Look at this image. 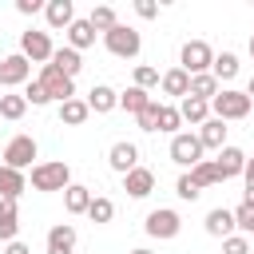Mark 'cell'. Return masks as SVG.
Here are the masks:
<instances>
[{
	"mask_svg": "<svg viewBox=\"0 0 254 254\" xmlns=\"http://www.w3.org/2000/svg\"><path fill=\"white\" fill-rule=\"evenodd\" d=\"M67 187H71V167H67L64 159H56V163H36V167H32V190L52 194V190H67Z\"/></svg>",
	"mask_w": 254,
	"mask_h": 254,
	"instance_id": "cell-1",
	"label": "cell"
},
{
	"mask_svg": "<svg viewBox=\"0 0 254 254\" xmlns=\"http://www.w3.org/2000/svg\"><path fill=\"white\" fill-rule=\"evenodd\" d=\"M103 48H107L111 56H119V60H135L139 48H143V36H139L131 24H115L111 32H103Z\"/></svg>",
	"mask_w": 254,
	"mask_h": 254,
	"instance_id": "cell-2",
	"label": "cell"
},
{
	"mask_svg": "<svg viewBox=\"0 0 254 254\" xmlns=\"http://www.w3.org/2000/svg\"><path fill=\"white\" fill-rule=\"evenodd\" d=\"M210 111H214V119H246L250 115V99H246V91H234V87H222L214 99H210Z\"/></svg>",
	"mask_w": 254,
	"mask_h": 254,
	"instance_id": "cell-3",
	"label": "cell"
},
{
	"mask_svg": "<svg viewBox=\"0 0 254 254\" xmlns=\"http://www.w3.org/2000/svg\"><path fill=\"white\" fill-rule=\"evenodd\" d=\"M40 87H44V95L48 99H60V103H67V99H75V79H67L60 67H52V64H44L40 67V79H36Z\"/></svg>",
	"mask_w": 254,
	"mask_h": 254,
	"instance_id": "cell-4",
	"label": "cell"
},
{
	"mask_svg": "<svg viewBox=\"0 0 254 254\" xmlns=\"http://www.w3.org/2000/svg\"><path fill=\"white\" fill-rule=\"evenodd\" d=\"M179 60H183L179 67H183L187 75H202V71H210V64H214V52H210V44H206V40H187Z\"/></svg>",
	"mask_w": 254,
	"mask_h": 254,
	"instance_id": "cell-5",
	"label": "cell"
},
{
	"mask_svg": "<svg viewBox=\"0 0 254 254\" xmlns=\"http://www.w3.org/2000/svg\"><path fill=\"white\" fill-rule=\"evenodd\" d=\"M52 40H48V32H24L20 36V56L28 60V64H52Z\"/></svg>",
	"mask_w": 254,
	"mask_h": 254,
	"instance_id": "cell-6",
	"label": "cell"
},
{
	"mask_svg": "<svg viewBox=\"0 0 254 254\" xmlns=\"http://www.w3.org/2000/svg\"><path fill=\"white\" fill-rule=\"evenodd\" d=\"M171 159H175L179 167H194V163H202V143H198V135L179 131V135L171 139Z\"/></svg>",
	"mask_w": 254,
	"mask_h": 254,
	"instance_id": "cell-7",
	"label": "cell"
},
{
	"mask_svg": "<svg viewBox=\"0 0 254 254\" xmlns=\"http://www.w3.org/2000/svg\"><path fill=\"white\" fill-rule=\"evenodd\" d=\"M32 159H36V139H32V135L8 139V147H4V167L24 171V167H32Z\"/></svg>",
	"mask_w": 254,
	"mask_h": 254,
	"instance_id": "cell-8",
	"label": "cell"
},
{
	"mask_svg": "<svg viewBox=\"0 0 254 254\" xmlns=\"http://www.w3.org/2000/svg\"><path fill=\"white\" fill-rule=\"evenodd\" d=\"M147 234L151 238H175L179 230H183V218H179V210H167V206H159V210H151L147 214Z\"/></svg>",
	"mask_w": 254,
	"mask_h": 254,
	"instance_id": "cell-9",
	"label": "cell"
},
{
	"mask_svg": "<svg viewBox=\"0 0 254 254\" xmlns=\"http://www.w3.org/2000/svg\"><path fill=\"white\" fill-rule=\"evenodd\" d=\"M28 75H32V64L20 52L0 60V87H20V83H28Z\"/></svg>",
	"mask_w": 254,
	"mask_h": 254,
	"instance_id": "cell-10",
	"label": "cell"
},
{
	"mask_svg": "<svg viewBox=\"0 0 254 254\" xmlns=\"http://www.w3.org/2000/svg\"><path fill=\"white\" fill-rule=\"evenodd\" d=\"M107 163H111V171L127 175V171H135V167H139V147H135V143H127V139H119V143L107 151Z\"/></svg>",
	"mask_w": 254,
	"mask_h": 254,
	"instance_id": "cell-11",
	"label": "cell"
},
{
	"mask_svg": "<svg viewBox=\"0 0 254 254\" xmlns=\"http://www.w3.org/2000/svg\"><path fill=\"white\" fill-rule=\"evenodd\" d=\"M87 111H95V115H107V111H115L119 107V91L115 87H107V83H95L91 91H87Z\"/></svg>",
	"mask_w": 254,
	"mask_h": 254,
	"instance_id": "cell-12",
	"label": "cell"
},
{
	"mask_svg": "<svg viewBox=\"0 0 254 254\" xmlns=\"http://www.w3.org/2000/svg\"><path fill=\"white\" fill-rule=\"evenodd\" d=\"M123 190H127L131 198H147V194L155 190V171H147V167L127 171V175H123Z\"/></svg>",
	"mask_w": 254,
	"mask_h": 254,
	"instance_id": "cell-13",
	"label": "cell"
},
{
	"mask_svg": "<svg viewBox=\"0 0 254 254\" xmlns=\"http://www.w3.org/2000/svg\"><path fill=\"white\" fill-rule=\"evenodd\" d=\"M48 254H75V226L60 222L48 230Z\"/></svg>",
	"mask_w": 254,
	"mask_h": 254,
	"instance_id": "cell-14",
	"label": "cell"
},
{
	"mask_svg": "<svg viewBox=\"0 0 254 254\" xmlns=\"http://www.w3.org/2000/svg\"><path fill=\"white\" fill-rule=\"evenodd\" d=\"M214 167H218V175H222V179H234V175H242V171H246V155H242L238 147H222V151H218V159H214Z\"/></svg>",
	"mask_w": 254,
	"mask_h": 254,
	"instance_id": "cell-15",
	"label": "cell"
},
{
	"mask_svg": "<svg viewBox=\"0 0 254 254\" xmlns=\"http://www.w3.org/2000/svg\"><path fill=\"white\" fill-rule=\"evenodd\" d=\"M159 87H163V95H179V99H187V91H190V75H187L183 67H171V71L159 75Z\"/></svg>",
	"mask_w": 254,
	"mask_h": 254,
	"instance_id": "cell-16",
	"label": "cell"
},
{
	"mask_svg": "<svg viewBox=\"0 0 254 254\" xmlns=\"http://www.w3.org/2000/svg\"><path fill=\"white\" fill-rule=\"evenodd\" d=\"M198 143H202V151L210 147V151H222L226 147V123L222 119H206L202 127H198Z\"/></svg>",
	"mask_w": 254,
	"mask_h": 254,
	"instance_id": "cell-17",
	"label": "cell"
},
{
	"mask_svg": "<svg viewBox=\"0 0 254 254\" xmlns=\"http://www.w3.org/2000/svg\"><path fill=\"white\" fill-rule=\"evenodd\" d=\"M44 16H48L52 28H71L75 8H71V0H48V4H44Z\"/></svg>",
	"mask_w": 254,
	"mask_h": 254,
	"instance_id": "cell-18",
	"label": "cell"
},
{
	"mask_svg": "<svg viewBox=\"0 0 254 254\" xmlns=\"http://www.w3.org/2000/svg\"><path fill=\"white\" fill-rule=\"evenodd\" d=\"M206 234H214V238H230V234H234V210L214 206V210L206 214Z\"/></svg>",
	"mask_w": 254,
	"mask_h": 254,
	"instance_id": "cell-19",
	"label": "cell"
},
{
	"mask_svg": "<svg viewBox=\"0 0 254 254\" xmlns=\"http://www.w3.org/2000/svg\"><path fill=\"white\" fill-rule=\"evenodd\" d=\"M24 171H12V167H0V198H8V202H16L20 194H24Z\"/></svg>",
	"mask_w": 254,
	"mask_h": 254,
	"instance_id": "cell-20",
	"label": "cell"
},
{
	"mask_svg": "<svg viewBox=\"0 0 254 254\" xmlns=\"http://www.w3.org/2000/svg\"><path fill=\"white\" fill-rule=\"evenodd\" d=\"M16 230H20V210L16 202L0 198V242H16Z\"/></svg>",
	"mask_w": 254,
	"mask_h": 254,
	"instance_id": "cell-21",
	"label": "cell"
},
{
	"mask_svg": "<svg viewBox=\"0 0 254 254\" xmlns=\"http://www.w3.org/2000/svg\"><path fill=\"white\" fill-rule=\"evenodd\" d=\"M52 67H60L67 79H75V75H79V67H83V60H79V52H75V48H56V52H52Z\"/></svg>",
	"mask_w": 254,
	"mask_h": 254,
	"instance_id": "cell-22",
	"label": "cell"
},
{
	"mask_svg": "<svg viewBox=\"0 0 254 254\" xmlns=\"http://www.w3.org/2000/svg\"><path fill=\"white\" fill-rule=\"evenodd\" d=\"M179 119H187V123H198V127H202V123L210 119V103H206V99L187 95V99L179 103Z\"/></svg>",
	"mask_w": 254,
	"mask_h": 254,
	"instance_id": "cell-23",
	"label": "cell"
},
{
	"mask_svg": "<svg viewBox=\"0 0 254 254\" xmlns=\"http://www.w3.org/2000/svg\"><path fill=\"white\" fill-rule=\"evenodd\" d=\"M91 44H95V28H91L87 20H71V28H67V48L83 52V48H91Z\"/></svg>",
	"mask_w": 254,
	"mask_h": 254,
	"instance_id": "cell-24",
	"label": "cell"
},
{
	"mask_svg": "<svg viewBox=\"0 0 254 254\" xmlns=\"http://www.w3.org/2000/svg\"><path fill=\"white\" fill-rule=\"evenodd\" d=\"M190 183H194L198 190H206V187H214V183H222V175H218V167H214V159H202V163H194V167H190Z\"/></svg>",
	"mask_w": 254,
	"mask_h": 254,
	"instance_id": "cell-25",
	"label": "cell"
},
{
	"mask_svg": "<svg viewBox=\"0 0 254 254\" xmlns=\"http://www.w3.org/2000/svg\"><path fill=\"white\" fill-rule=\"evenodd\" d=\"M64 206H67V214H87V206H91V190L79 187V183H71V187L64 190Z\"/></svg>",
	"mask_w": 254,
	"mask_h": 254,
	"instance_id": "cell-26",
	"label": "cell"
},
{
	"mask_svg": "<svg viewBox=\"0 0 254 254\" xmlns=\"http://www.w3.org/2000/svg\"><path fill=\"white\" fill-rule=\"evenodd\" d=\"M187 95H194V99H206V103H210V99L218 95V79H214L210 71H202V75H190V91H187Z\"/></svg>",
	"mask_w": 254,
	"mask_h": 254,
	"instance_id": "cell-27",
	"label": "cell"
},
{
	"mask_svg": "<svg viewBox=\"0 0 254 254\" xmlns=\"http://www.w3.org/2000/svg\"><path fill=\"white\" fill-rule=\"evenodd\" d=\"M87 103L83 99H67V103H60V123H67V127H79V123H87Z\"/></svg>",
	"mask_w": 254,
	"mask_h": 254,
	"instance_id": "cell-28",
	"label": "cell"
},
{
	"mask_svg": "<svg viewBox=\"0 0 254 254\" xmlns=\"http://www.w3.org/2000/svg\"><path fill=\"white\" fill-rule=\"evenodd\" d=\"M210 75L222 83V79H234L238 75V56L234 52H222V56H214V64H210Z\"/></svg>",
	"mask_w": 254,
	"mask_h": 254,
	"instance_id": "cell-29",
	"label": "cell"
},
{
	"mask_svg": "<svg viewBox=\"0 0 254 254\" xmlns=\"http://www.w3.org/2000/svg\"><path fill=\"white\" fill-rule=\"evenodd\" d=\"M87 24H91L95 32H111V28L119 24V16H115V8H107V4H95V8H91V16H87Z\"/></svg>",
	"mask_w": 254,
	"mask_h": 254,
	"instance_id": "cell-30",
	"label": "cell"
},
{
	"mask_svg": "<svg viewBox=\"0 0 254 254\" xmlns=\"http://www.w3.org/2000/svg\"><path fill=\"white\" fill-rule=\"evenodd\" d=\"M147 103H151V95H147L143 87H135V83H131V87H127V91L119 95V107H127L131 115H139V111H143Z\"/></svg>",
	"mask_w": 254,
	"mask_h": 254,
	"instance_id": "cell-31",
	"label": "cell"
},
{
	"mask_svg": "<svg viewBox=\"0 0 254 254\" xmlns=\"http://www.w3.org/2000/svg\"><path fill=\"white\" fill-rule=\"evenodd\" d=\"M24 111H28L24 95H0V115L4 119H24Z\"/></svg>",
	"mask_w": 254,
	"mask_h": 254,
	"instance_id": "cell-32",
	"label": "cell"
},
{
	"mask_svg": "<svg viewBox=\"0 0 254 254\" xmlns=\"http://www.w3.org/2000/svg\"><path fill=\"white\" fill-rule=\"evenodd\" d=\"M87 218H91V222H111V218H115V202H111V198H95V194H91Z\"/></svg>",
	"mask_w": 254,
	"mask_h": 254,
	"instance_id": "cell-33",
	"label": "cell"
},
{
	"mask_svg": "<svg viewBox=\"0 0 254 254\" xmlns=\"http://www.w3.org/2000/svg\"><path fill=\"white\" fill-rule=\"evenodd\" d=\"M159 107H163V103H159V99H151V103H147V107H143V111L135 115L143 131H159Z\"/></svg>",
	"mask_w": 254,
	"mask_h": 254,
	"instance_id": "cell-34",
	"label": "cell"
},
{
	"mask_svg": "<svg viewBox=\"0 0 254 254\" xmlns=\"http://www.w3.org/2000/svg\"><path fill=\"white\" fill-rule=\"evenodd\" d=\"M179 123H183V119H179V107L163 103V107H159V131H175V135H179Z\"/></svg>",
	"mask_w": 254,
	"mask_h": 254,
	"instance_id": "cell-35",
	"label": "cell"
},
{
	"mask_svg": "<svg viewBox=\"0 0 254 254\" xmlns=\"http://www.w3.org/2000/svg\"><path fill=\"white\" fill-rule=\"evenodd\" d=\"M155 83H159V67L139 64V67H135V87H143V91H147V87H155Z\"/></svg>",
	"mask_w": 254,
	"mask_h": 254,
	"instance_id": "cell-36",
	"label": "cell"
},
{
	"mask_svg": "<svg viewBox=\"0 0 254 254\" xmlns=\"http://www.w3.org/2000/svg\"><path fill=\"white\" fill-rule=\"evenodd\" d=\"M222 254H250V238H246V234H230V238H222Z\"/></svg>",
	"mask_w": 254,
	"mask_h": 254,
	"instance_id": "cell-37",
	"label": "cell"
},
{
	"mask_svg": "<svg viewBox=\"0 0 254 254\" xmlns=\"http://www.w3.org/2000/svg\"><path fill=\"white\" fill-rule=\"evenodd\" d=\"M175 194H179V198H187V202H194V198H198L202 190H198V187L190 183V175H183V179L175 183Z\"/></svg>",
	"mask_w": 254,
	"mask_h": 254,
	"instance_id": "cell-38",
	"label": "cell"
},
{
	"mask_svg": "<svg viewBox=\"0 0 254 254\" xmlns=\"http://www.w3.org/2000/svg\"><path fill=\"white\" fill-rule=\"evenodd\" d=\"M234 226H238L242 234H250V226H254V206H246V202H242V206L234 210Z\"/></svg>",
	"mask_w": 254,
	"mask_h": 254,
	"instance_id": "cell-39",
	"label": "cell"
},
{
	"mask_svg": "<svg viewBox=\"0 0 254 254\" xmlns=\"http://www.w3.org/2000/svg\"><path fill=\"white\" fill-rule=\"evenodd\" d=\"M24 99H28L32 107H44V103H52V99L44 95V87H40V83H28V91H24Z\"/></svg>",
	"mask_w": 254,
	"mask_h": 254,
	"instance_id": "cell-40",
	"label": "cell"
},
{
	"mask_svg": "<svg viewBox=\"0 0 254 254\" xmlns=\"http://www.w3.org/2000/svg\"><path fill=\"white\" fill-rule=\"evenodd\" d=\"M135 12H139L143 20H155V16H159V4H155V0H135Z\"/></svg>",
	"mask_w": 254,
	"mask_h": 254,
	"instance_id": "cell-41",
	"label": "cell"
},
{
	"mask_svg": "<svg viewBox=\"0 0 254 254\" xmlns=\"http://www.w3.org/2000/svg\"><path fill=\"white\" fill-rule=\"evenodd\" d=\"M16 12L20 16H36V12H44V4L40 0H16Z\"/></svg>",
	"mask_w": 254,
	"mask_h": 254,
	"instance_id": "cell-42",
	"label": "cell"
},
{
	"mask_svg": "<svg viewBox=\"0 0 254 254\" xmlns=\"http://www.w3.org/2000/svg\"><path fill=\"white\" fill-rule=\"evenodd\" d=\"M4 254H32V250H28V246L16 238V242H8V250H4Z\"/></svg>",
	"mask_w": 254,
	"mask_h": 254,
	"instance_id": "cell-43",
	"label": "cell"
},
{
	"mask_svg": "<svg viewBox=\"0 0 254 254\" xmlns=\"http://www.w3.org/2000/svg\"><path fill=\"white\" fill-rule=\"evenodd\" d=\"M242 202H246V206H254V183H246V194H242Z\"/></svg>",
	"mask_w": 254,
	"mask_h": 254,
	"instance_id": "cell-44",
	"label": "cell"
},
{
	"mask_svg": "<svg viewBox=\"0 0 254 254\" xmlns=\"http://www.w3.org/2000/svg\"><path fill=\"white\" fill-rule=\"evenodd\" d=\"M242 175H246V183H254V159H246V171Z\"/></svg>",
	"mask_w": 254,
	"mask_h": 254,
	"instance_id": "cell-45",
	"label": "cell"
},
{
	"mask_svg": "<svg viewBox=\"0 0 254 254\" xmlns=\"http://www.w3.org/2000/svg\"><path fill=\"white\" fill-rule=\"evenodd\" d=\"M246 99H250V103H254V79H250V83H246Z\"/></svg>",
	"mask_w": 254,
	"mask_h": 254,
	"instance_id": "cell-46",
	"label": "cell"
},
{
	"mask_svg": "<svg viewBox=\"0 0 254 254\" xmlns=\"http://www.w3.org/2000/svg\"><path fill=\"white\" fill-rule=\"evenodd\" d=\"M131 254H151V250H147V246H139V250H131Z\"/></svg>",
	"mask_w": 254,
	"mask_h": 254,
	"instance_id": "cell-47",
	"label": "cell"
},
{
	"mask_svg": "<svg viewBox=\"0 0 254 254\" xmlns=\"http://www.w3.org/2000/svg\"><path fill=\"white\" fill-rule=\"evenodd\" d=\"M250 56H254V32H250Z\"/></svg>",
	"mask_w": 254,
	"mask_h": 254,
	"instance_id": "cell-48",
	"label": "cell"
},
{
	"mask_svg": "<svg viewBox=\"0 0 254 254\" xmlns=\"http://www.w3.org/2000/svg\"><path fill=\"white\" fill-rule=\"evenodd\" d=\"M250 234H254V226H250Z\"/></svg>",
	"mask_w": 254,
	"mask_h": 254,
	"instance_id": "cell-49",
	"label": "cell"
},
{
	"mask_svg": "<svg viewBox=\"0 0 254 254\" xmlns=\"http://www.w3.org/2000/svg\"><path fill=\"white\" fill-rule=\"evenodd\" d=\"M250 254H254V246H250Z\"/></svg>",
	"mask_w": 254,
	"mask_h": 254,
	"instance_id": "cell-50",
	"label": "cell"
}]
</instances>
